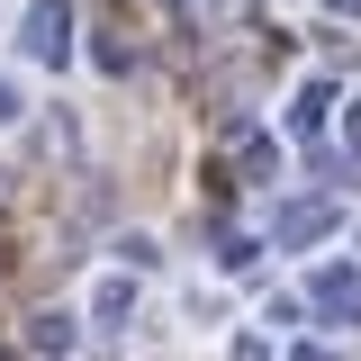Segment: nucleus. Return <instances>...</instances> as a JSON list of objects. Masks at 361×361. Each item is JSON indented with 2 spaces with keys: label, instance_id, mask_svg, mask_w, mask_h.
<instances>
[{
  "label": "nucleus",
  "instance_id": "f257e3e1",
  "mask_svg": "<svg viewBox=\"0 0 361 361\" xmlns=\"http://www.w3.org/2000/svg\"><path fill=\"white\" fill-rule=\"evenodd\" d=\"M316 316H325V325H353V316H361V280H353L343 262L316 271Z\"/></svg>",
  "mask_w": 361,
  "mask_h": 361
},
{
  "label": "nucleus",
  "instance_id": "f03ea898",
  "mask_svg": "<svg viewBox=\"0 0 361 361\" xmlns=\"http://www.w3.org/2000/svg\"><path fill=\"white\" fill-rule=\"evenodd\" d=\"M325 226H334V199H289V208L271 217V235H280V244H316Z\"/></svg>",
  "mask_w": 361,
  "mask_h": 361
},
{
  "label": "nucleus",
  "instance_id": "7ed1b4c3",
  "mask_svg": "<svg viewBox=\"0 0 361 361\" xmlns=\"http://www.w3.org/2000/svg\"><path fill=\"white\" fill-rule=\"evenodd\" d=\"M63 27H73V18H63V0H37V9H27V54L54 63V54H63Z\"/></svg>",
  "mask_w": 361,
  "mask_h": 361
},
{
  "label": "nucleus",
  "instance_id": "20e7f679",
  "mask_svg": "<svg viewBox=\"0 0 361 361\" xmlns=\"http://www.w3.org/2000/svg\"><path fill=\"white\" fill-rule=\"evenodd\" d=\"M325 118H334V82H307V90H298V109H289V127H298V135H316Z\"/></svg>",
  "mask_w": 361,
  "mask_h": 361
},
{
  "label": "nucleus",
  "instance_id": "39448f33",
  "mask_svg": "<svg viewBox=\"0 0 361 361\" xmlns=\"http://www.w3.org/2000/svg\"><path fill=\"white\" fill-rule=\"evenodd\" d=\"M343 135H353V145H361V99H353V118H343Z\"/></svg>",
  "mask_w": 361,
  "mask_h": 361
},
{
  "label": "nucleus",
  "instance_id": "423d86ee",
  "mask_svg": "<svg viewBox=\"0 0 361 361\" xmlns=\"http://www.w3.org/2000/svg\"><path fill=\"white\" fill-rule=\"evenodd\" d=\"M235 361H271V353H262V343H244V353H235Z\"/></svg>",
  "mask_w": 361,
  "mask_h": 361
}]
</instances>
